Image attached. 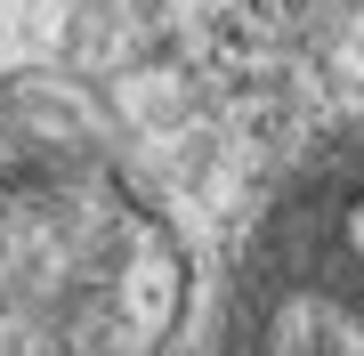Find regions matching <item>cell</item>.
Segmentation results:
<instances>
[{
  "label": "cell",
  "instance_id": "cell-1",
  "mask_svg": "<svg viewBox=\"0 0 364 356\" xmlns=\"http://www.w3.org/2000/svg\"><path fill=\"white\" fill-rule=\"evenodd\" d=\"M162 235L90 154L0 114V356H154Z\"/></svg>",
  "mask_w": 364,
  "mask_h": 356
},
{
  "label": "cell",
  "instance_id": "cell-2",
  "mask_svg": "<svg viewBox=\"0 0 364 356\" xmlns=\"http://www.w3.org/2000/svg\"><path fill=\"white\" fill-rule=\"evenodd\" d=\"M251 356H364V154L284 211L251 291Z\"/></svg>",
  "mask_w": 364,
  "mask_h": 356
}]
</instances>
